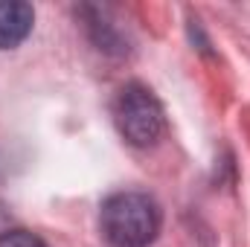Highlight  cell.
I'll return each instance as SVG.
<instances>
[{"label":"cell","mask_w":250,"mask_h":247,"mask_svg":"<svg viewBox=\"0 0 250 247\" xmlns=\"http://www.w3.org/2000/svg\"><path fill=\"white\" fill-rule=\"evenodd\" d=\"M114 123L117 131L137 148L154 145L166 131L160 99L140 82H128L125 87H120L114 99Z\"/></svg>","instance_id":"7a4b0ae2"},{"label":"cell","mask_w":250,"mask_h":247,"mask_svg":"<svg viewBox=\"0 0 250 247\" xmlns=\"http://www.w3.org/2000/svg\"><path fill=\"white\" fill-rule=\"evenodd\" d=\"M0 247H47L29 230H6L0 233Z\"/></svg>","instance_id":"277c9868"},{"label":"cell","mask_w":250,"mask_h":247,"mask_svg":"<svg viewBox=\"0 0 250 247\" xmlns=\"http://www.w3.org/2000/svg\"><path fill=\"white\" fill-rule=\"evenodd\" d=\"M99 227L114 247H148L160 233V206L143 192H117L102 204Z\"/></svg>","instance_id":"6da1fadb"},{"label":"cell","mask_w":250,"mask_h":247,"mask_svg":"<svg viewBox=\"0 0 250 247\" xmlns=\"http://www.w3.org/2000/svg\"><path fill=\"white\" fill-rule=\"evenodd\" d=\"M35 12L23 0H0V50H12L32 32Z\"/></svg>","instance_id":"3957f363"}]
</instances>
